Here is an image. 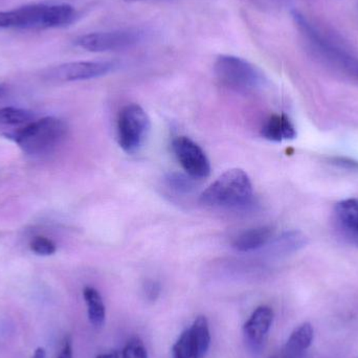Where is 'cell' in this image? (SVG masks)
Here are the masks:
<instances>
[{"mask_svg":"<svg viewBox=\"0 0 358 358\" xmlns=\"http://www.w3.org/2000/svg\"><path fill=\"white\" fill-rule=\"evenodd\" d=\"M292 18L311 54L332 71L358 84V58L326 37L298 10L292 12Z\"/></svg>","mask_w":358,"mask_h":358,"instance_id":"cell-1","label":"cell"},{"mask_svg":"<svg viewBox=\"0 0 358 358\" xmlns=\"http://www.w3.org/2000/svg\"><path fill=\"white\" fill-rule=\"evenodd\" d=\"M73 6L66 3L31 4L0 12V29H56L77 19Z\"/></svg>","mask_w":358,"mask_h":358,"instance_id":"cell-2","label":"cell"},{"mask_svg":"<svg viewBox=\"0 0 358 358\" xmlns=\"http://www.w3.org/2000/svg\"><path fill=\"white\" fill-rule=\"evenodd\" d=\"M66 123L55 117H46L31 122L16 131L6 134L29 157H43L54 152L66 138Z\"/></svg>","mask_w":358,"mask_h":358,"instance_id":"cell-3","label":"cell"},{"mask_svg":"<svg viewBox=\"0 0 358 358\" xmlns=\"http://www.w3.org/2000/svg\"><path fill=\"white\" fill-rule=\"evenodd\" d=\"M254 196L252 181L244 170L231 169L210 183L200 196L204 206L217 208H245Z\"/></svg>","mask_w":358,"mask_h":358,"instance_id":"cell-4","label":"cell"},{"mask_svg":"<svg viewBox=\"0 0 358 358\" xmlns=\"http://www.w3.org/2000/svg\"><path fill=\"white\" fill-rule=\"evenodd\" d=\"M214 73L222 85L237 92H252L264 84L262 71L248 60L221 55L214 63Z\"/></svg>","mask_w":358,"mask_h":358,"instance_id":"cell-5","label":"cell"},{"mask_svg":"<svg viewBox=\"0 0 358 358\" xmlns=\"http://www.w3.org/2000/svg\"><path fill=\"white\" fill-rule=\"evenodd\" d=\"M151 122L143 107L128 104L117 119V142L128 155L138 152L150 134Z\"/></svg>","mask_w":358,"mask_h":358,"instance_id":"cell-6","label":"cell"},{"mask_svg":"<svg viewBox=\"0 0 358 358\" xmlns=\"http://www.w3.org/2000/svg\"><path fill=\"white\" fill-rule=\"evenodd\" d=\"M142 39V31L136 29H117L80 36L75 40V44L88 52H117L134 48Z\"/></svg>","mask_w":358,"mask_h":358,"instance_id":"cell-7","label":"cell"},{"mask_svg":"<svg viewBox=\"0 0 358 358\" xmlns=\"http://www.w3.org/2000/svg\"><path fill=\"white\" fill-rule=\"evenodd\" d=\"M210 345V326L204 315L196 317L191 327L179 336L172 348L173 358H203Z\"/></svg>","mask_w":358,"mask_h":358,"instance_id":"cell-8","label":"cell"},{"mask_svg":"<svg viewBox=\"0 0 358 358\" xmlns=\"http://www.w3.org/2000/svg\"><path fill=\"white\" fill-rule=\"evenodd\" d=\"M174 155L185 173L195 179L206 178L210 173V164L199 145L187 136H178L172 142Z\"/></svg>","mask_w":358,"mask_h":358,"instance_id":"cell-9","label":"cell"},{"mask_svg":"<svg viewBox=\"0 0 358 358\" xmlns=\"http://www.w3.org/2000/svg\"><path fill=\"white\" fill-rule=\"evenodd\" d=\"M115 69L117 64L111 61H77L54 67L48 76L60 82L86 81L104 77Z\"/></svg>","mask_w":358,"mask_h":358,"instance_id":"cell-10","label":"cell"},{"mask_svg":"<svg viewBox=\"0 0 358 358\" xmlns=\"http://www.w3.org/2000/svg\"><path fill=\"white\" fill-rule=\"evenodd\" d=\"M273 309L268 306H260L252 313L243 326L245 344L254 352L262 350L267 336L273 322Z\"/></svg>","mask_w":358,"mask_h":358,"instance_id":"cell-11","label":"cell"},{"mask_svg":"<svg viewBox=\"0 0 358 358\" xmlns=\"http://www.w3.org/2000/svg\"><path fill=\"white\" fill-rule=\"evenodd\" d=\"M334 223L346 241L358 246V199L338 202L334 208Z\"/></svg>","mask_w":358,"mask_h":358,"instance_id":"cell-12","label":"cell"},{"mask_svg":"<svg viewBox=\"0 0 358 358\" xmlns=\"http://www.w3.org/2000/svg\"><path fill=\"white\" fill-rule=\"evenodd\" d=\"M273 237V229L269 227H259L244 231L240 234L233 243L238 252H250L260 250L267 245Z\"/></svg>","mask_w":358,"mask_h":358,"instance_id":"cell-13","label":"cell"},{"mask_svg":"<svg viewBox=\"0 0 358 358\" xmlns=\"http://www.w3.org/2000/svg\"><path fill=\"white\" fill-rule=\"evenodd\" d=\"M263 138L271 142L294 140L296 128L286 115H273L267 120L262 128Z\"/></svg>","mask_w":358,"mask_h":358,"instance_id":"cell-14","label":"cell"},{"mask_svg":"<svg viewBox=\"0 0 358 358\" xmlns=\"http://www.w3.org/2000/svg\"><path fill=\"white\" fill-rule=\"evenodd\" d=\"M315 336L311 324L305 323L292 331L282 350L294 357L304 358L305 352L311 346Z\"/></svg>","mask_w":358,"mask_h":358,"instance_id":"cell-15","label":"cell"},{"mask_svg":"<svg viewBox=\"0 0 358 358\" xmlns=\"http://www.w3.org/2000/svg\"><path fill=\"white\" fill-rule=\"evenodd\" d=\"M83 298L87 306L90 324L96 328L103 327L106 320V307L100 292L92 286H86L83 289Z\"/></svg>","mask_w":358,"mask_h":358,"instance_id":"cell-16","label":"cell"},{"mask_svg":"<svg viewBox=\"0 0 358 358\" xmlns=\"http://www.w3.org/2000/svg\"><path fill=\"white\" fill-rule=\"evenodd\" d=\"M34 119L31 111L16 107L0 108V125L17 126L29 124Z\"/></svg>","mask_w":358,"mask_h":358,"instance_id":"cell-17","label":"cell"},{"mask_svg":"<svg viewBox=\"0 0 358 358\" xmlns=\"http://www.w3.org/2000/svg\"><path fill=\"white\" fill-rule=\"evenodd\" d=\"M306 244V238L299 231H289L275 240L273 245V250L278 252H294L300 250Z\"/></svg>","mask_w":358,"mask_h":358,"instance_id":"cell-18","label":"cell"},{"mask_svg":"<svg viewBox=\"0 0 358 358\" xmlns=\"http://www.w3.org/2000/svg\"><path fill=\"white\" fill-rule=\"evenodd\" d=\"M168 185L178 193H191L195 189V178L181 173H170L166 178Z\"/></svg>","mask_w":358,"mask_h":358,"instance_id":"cell-19","label":"cell"},{"mask_svg":"<svg viewBox=\"0 0 358 358\" xmlns=\"http://www.w3.org/2000/svg\"><path fill=\"white\" fill-rule=\"evenodd\" d=\"M31 252L39 256H52L57 252V245L50 238L37 236L29 242Z\"/></svg>","mask_w":358,"mask_h":358,"instance_id":"cell-20","label":"cell"},{"mask_svg":"<svg viewBox=\"0 0 358 358\" xmlns=\"http://www.w3.org/2000/svg\"><path fill=\"white\" fill-rule=\"evenodd\" d=\"M122 358H148V351L143 341L138 336H134L126 343L122 351Z\"/></svg>","mask_w":358,"mask_h":358,"instance_id":"cell-21","label":"cell"},{"mask_svg":"<svg viewBox=\"0 0 358 358\" xmlns=\"http://www.w3.org/2000/svg\"><path fill=\"white\" fill-rule=\"evenodd\" d=\"M161 284L155 281V280H147L144 286H143V292H144L147 300L150 301V302H155L161 296Z\"/></svg>","mask_w":358,"mask_h":358,"instance_id":"cell-22","label":"cell"},{"mask_svg":"<svg viewBox=\"0 0 358 358\" xmlns=\"http://www.w3.org/2000/svg\"><path fill=\"white\" fill-rule=\"evenodd\" d=\"M332 165L342 169L351 170V171H358V162L349 157H334L331 159Z\"/></svg>","mask_w":358,"mask_h":358,"instance_id":"cell-23","label":"cell"},{"mask_svg":"<svg viewBox=\"0 0 358 358\" xmlns=\"http://www.w3.org/2000/svg\"><path fill=\"white\" fill-rule=\"evenodd\" d=\"M57 358H73V345H71V338L65 340L62 349H61L60 353H59Z\"/></svg>","mask_w":358,"mask_h":358,"instance_id":"cell-24","label":"cell"},{"mask_svg":"<svg viewBox=\"0 0 358 358\" xmlns=\"http://www.w3.org/2000/svg\"><path fill=\"white\" fill-rule=\"evenodd\" d=\"M96 358H121V355L117 351H109V352L99 355Z\"/></svg>","mask_w":358,"mask_h":358,"instance_id":"cell-25","label":"cell"},{"mask_svg":"<svg viewBox=\"0 0 358 358\" xmlns=\"http://www.w3.org/2000/svg\"><path fill=\"white\" fill-rule=\"evenodd\" d=\"M31 358H46L45 349L42 348V347H39V348L36 349Z\"/></svg>","mask_w":358,"mask_h":358,"instance_id":"cell-26","label":"cell"},{"mask_svg":"<svg viewBox=\"0 0 358 358\" xmlns=\"http://www.w3.org/2000/svg\"><path fill=\"white\" fill-rule=\"evenodd\" d=\"M248 1L252 2V3L256 4V6L265 8V6H268L269 3L275 1V0H248Z\"/></svg>","mask_w":358,"mask_h":358,"instance_id":"cell-27","label":"cell"},{"mask_svg":"<svg viewBox=\"0 0 358 358\" xmlns=\"http://www.w3.org/2000/svg\"><path fill=\"white\" fill-rule=\"evenodd\" d=\"M127 2H141V1H149V0H124Z\"/></svg>","mask_w":358,"mask_h":358,"instance_id":"cell-28","label":"cell"},{"mask_svg":"<svg viewBox=\"0 0 358 358\" xmlns=\"http://www.w3.org/2000/svg\"><path fill=\"white\" fill-rule=\"evenodd\" d=\"M4 90L3 87H2V85H0V98H1L2 94H3Z\"/></svg>","mask_w":358,"mask_h":358,"instance_id":"cell-29","label":"cell"},{"mask_svg":"<svg viewBox=\"0 0 358 358\" xmlns=\"http://www.w3.org/2000/svg\"><path fill=\"white\" fill-rule=\"evenodd\" d=\"M271 358H273V357H271Z\"/></svg>","mask_w":358,"mask_h":358,"instance_id":"cell-30","label":"cell"}]
</instances>
